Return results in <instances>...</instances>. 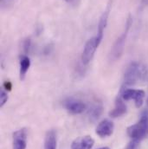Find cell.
Wrapping results in <instances>:
<instances>
[{"label": "cell", "instance_id": "cell-4", "mask_svg": "<svg viewBox=\"0 0 148 149\" xmlns=\"http://www.w3.org/2000/svg\"><path fill=\"white\" fill-rule=\"evenodd\" d=\"M99 45H100V42L97 40L96 37L90 38L86 42L83 51H82V54H81V62L84 65L88 64L92 61V59L94 56V53H95L96 49H98Z\"/></svg>", "mask_w": 148, "mask_h": 149}, {"label": "cell", "instance_id": "cell-18", "mask_svg": "<svg viewBox=\"0 0 148 149\" xmlns=\"http://www.w3.org/2000/svg\"><path fill=\"white\" fill-rule=\"evenodd\" d=\"M63 1H65V2H67V3H73L75 0H63Z\"/></svg>", "mask_w": 148, "mask_h": 149}, {"label": "cell", "instance_id": "cell-14", "mask_svg": "<svg viewBox=\"0 0 148 149\" xmlns=\"http://www.w3.org/2000/svg\"><path fill=\"white\" fill-rule=\"evenodd\" d=\"M101 113H102V107L100 105H94L89 109L88 116L90 117L91 120L94 121L101 116Z\"/></svg>", "mask_w": 148, "mask_h": 149}, {"label": "cell", "instance_id": "cell-8", "mask_svg": "<svg viewBox=\"0 0 148 149\" xmlns=\"http://www.w3.org/2000/svg\"><path fill=\"white\" fill-rule=\"evenodd\" d=\"M113 123L109 120H104L101 122L99 123V125L96 127V134L100 136L101 138H106L109 137L113 134Z\"/></svg>", "mask_w": 148, "mask_h": 149}, {"label": "cell", "instance_id": "cell-15", "mask_svg": "<svg viewBox=\"0 0 148 149\" xmlns=\"http://www.w3.org/2000/svg\"><path fill=\"white\" fill-rule=\"evenodd\" d=\"M31 41L30 38H27L23 42V49H24V51L25 52V54H28L30 52V49H31Z\"/></svg>", "mask_w": 148, "mask_h": 149}, {"label": "cell", "instance_id": "cell-12", "mask_svg": "<svg viewBox=\"0 0 148 149\" xmlns=\"http://www.w3.org/2000/svg\"><path fill=\"white\" fill-rule=\"evenodd\" d=\"M56 133L54 130L48 131L44 139V149H56Z\"/></svg>", "mask_w": 148, "mask_h": 149}, {"label": "cell", "instance_id": "cell-11", "mask_svg": "<svg viewBox=\"0 0 148 149\" xmlns=\"http://www.w3.org/2000/svg\"><path fill=\"white\" fill-rule=\"evenodd\" d=\"M126 113V106L124 103L121 96H119V97H117V99L115 101L114 109L112 111H110L109 115H110V117H113V118H117V117L122 116Z\"/></svg>", "mask_w": 148, "mask_h": 149}, {"label": "cell", "instance_id": "cell-5", "mask_svg": "<svg viewBox=\"0 0 148 149\" xmlns=\"http://www.w3.org/2000/svg\"><path fill=\"white\" fill-rule=\"evenodd\" d=\"M146 93L141 89H133V88H126L124 89L121 93V98L125 101L133 100L135 102V105L137 108H140L143 104L144 98Z\"/></svg>", "mask_w": 148, "mask_h": 149}, {"label": "cell", "instance_id": "cell-17", "mask_svg": "<svg viewBox=\"0 0 148 149\" xmlns=\"http://www.w3.org/2000/svg\"><path fill=\"white\" fill-rule=\"evenodd\" d=\"M0 99H1V102H0V105L1 107H3L8 101V95L6 92L4 91H1V94H0Z\"/></svg>", "mask_w": 148, "mask_h": 149}, {"label": "cell", "instance_id": "cell-16", "mask_svg": "<svg viewBox=\"0 0 148 149\" xmlns=\"http://www.w3.org/2000/svg\"><path fill=\"white\" fill-rule=\"evenodd\" d=\"M139 143H140V141L138 140H132L128 145L126 146V149H137L138 146H139Z\"/></svg>", "mask_w": 148, "mask_h": 149}, {"label": "cell", "instance_id": "cell-1", "mask_svg": "<svg viewBox=\"0 0 148 149\" xmlns=\"http://www.w3.org/2000/svg\"><path fill=\"white\" fill-rule=\"evenodd\" d=\"M147 75V68L140 63H132L126 69L124 75L126 86H132L140 81H144Z\"/></svg>", "mask_w": 148, "mask_h": 149}, {"label": "cell", "instance_id": "cell-19", "mask_svg": "<svg viewBox=\"0 0 148 149\" xmlns=\"http://www.w3.org/2000/svg\"><path fill=\"white\" fill-rule=\"evenodd\" d=\"M98 149H110L109 148H108V147H104V148H98Z\"/></svg>", "mask_w": 148, "mask_h": 149}, {"label": "cell", "instance_id": "cell-6", "mask_svg": "<svg viewBox=\"0 0 148 149\" xmlns=\"http://www.w3.org/2000/svg\"><path fill=\"white\" fill-rule=\"evenodd\" d=\"M112 9V0H110L107 5L106 10H104V12L102 13V15L100 17L99 20V24H98V30H97V35H96V38L99 41V42L101 43L103 36H104V31L105 29L108 25V17L110 14Z\"/></svg>", "mask_w": 148, "mask_h": 149}, {"label": "cell", "instance_id": "cell-7", "mask_svg": "<svg viewBox=\"0 0 148 149\" xmlns=\"http://www.w3.org/2000/svg\"><path fill=\"white\" fill-rule=\"evenodd\" d=\"M28 132L25 128L17 130L13 134V149H26Z\"/></svg>", "mask_w": 148, "mask_h": 149}, {"label": "cell", "instance_id": "cell-20", "mask_svg": "<svg viewBox=\"0 0 148 149\" xmlns=\"http://www.w3.org/2000/svg\"><path fill=\"white\" fill-rule=\"evenodd\" d=\"M147 104H148V100H147Z\"/></svg>", "mask_w": 148, "mask_h": 149}, {"label": "cell", "instance_id": "cell-10", "mask_svg": "<svg viewBox=\"0 0 148 149\" xmlns=\"http://www.w3.org/2000/svg\"><path fill=\"white\" fill-rule=\"evenodd\" d=\"M64 107L70 113L73 114L81 113L86 109V105L82 102L74 99H68L67 101H65Z\"/></svg>", "mask_w": 148, "mask_h": 149}, {"label": "cell", "instance_id": "cell-13", "mask_svg": "<svg viewBox=\"0 0 148 149\" xmlns=\"http://www.w3.org/2000/svg\"><path fill=\"white\" fill-rule=\"evenodd\" d=\"M31 67V60L27 56H23L20 59V79L24 80Z\"/></svg>", "mask_w": 148, "mask_h": 149}, {"label": "cell", "instance_id": "cell-2", "mask_svg": "<svg viewBox=\"0 0 148 149\" xmlns=\"http://www.w3.org/2000/svg\"><path fill=\"white\" fill-rule=\"evenodd\" d=\"M127 134L132 140L141 141L148 133V113L145 112L140 120L134 125L127 127Z\"/></svg>", "mask_w": 148, "mask_h": 149}, {"label": "cell", "instance_id": "cell-3", "mask_svg": "<svg viewBox=\"0 0 148 149\" xmlns=\"http://www.w3.org/2000/svg\"><path fill=\"white\" fill-rule=\"evenodd\" d=\"M132 24H133V19H132V17L129 16L126 22L124 31L122 32V34L120 37H118V39L115 41V42L113 45V48L111 49V56L113 59L116 60L121 56L123 50H124L126 40L127 36H128V32H129V30H130Z\"/></svg>", "mask_w": 148, "mask_h": 149}, {"label": "cell", "instance_id": "cell-9", "mask_svg": "<svg viewBox=\"0 0 148 149\" xmlns=\"http://www.w3.org/2000/svg\"><path fill=\"white\" fill-rule=\"evenodd\" d=\"M94 144V139L89 136H81L74 140L71 144V149H92Z\"/></svg>", "mask_w": 148, "mask_h": 149}]
</instances>
